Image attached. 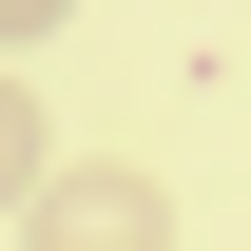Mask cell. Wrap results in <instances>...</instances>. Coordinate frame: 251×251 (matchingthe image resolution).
I'll use <instances>...</instances> for the list:
<instances>
[{"label":"cell","mask_w":251,"mask_h":251,"mask_svg":"<svg viewBox=\"0 0 251 251\" xmlns=\"http://www.w3.org/2000/svg\"><path fill=\"white\" fill-rule=\"evenodd\" d=\"M20 232H39V251H174V193L135 174V155H58Z\"/></svg>","instance_id":"cell-1"},{"label":"cell","mask_w":251,"mask_h":251,"mask_svg":"<svg viewBox=\"0 0 251 251\" xmlns=\"http://www.w3.org/2000/svg\"><path fill=\"white\" fill-rule=\"evenodd\" d=\"M58 20H77V0H0V58H20V39H58Z\"/></svg>","instance_id":"cell-3"},{"label":"cell","mask_w":251,"mask_h":251,"mask_svg":"<svg viewBox=\"0 0 251 251\" xmlns=\"http://www.w3.org/2000/svg\"><path fill=\"white\" fill-rule=\"evenodd\" d=\"M39 174H58V135H39V97L0 77V213H39Z\"/></svg>","instance_id":"cell-2"}]
</instances>
